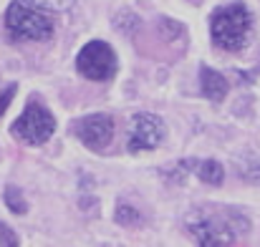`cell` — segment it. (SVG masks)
I'll return each mask as SVG.
<instances>
[{
	"mask_svg": "<svg viewBox=\"0 0 260 247\" xmlns=\"http://www.w3.org/2000/svg\"><path fill=\"white\" fill-rule=\"evenodd\" d=\"M184 230L200 245H233L250 232V220L230 204H200L184 217Z\"/></svg>",
	"mask_w": 260,
	"mask_h": 247,
	"instance_id": "1",
	"label": "cell"
},
{
	"mask_svg": "<svg viewBox=\"0 0 260 247\" xmlns=\"http://www.w3.org/2000/svg\"><path fill=\"white\" fill-rule=\"evenodd\" d=\"M250 25H253V15L245 8V3H228L220 5L212 18H210V33L215 46H220L222 51H240L250 36Z\"/></svg>",
	"mask_w": 260,
	"mask_h": 247,
	"instance_id": "2",
	"label": "cell"
},
{
	"mask_svg": "<svg viewBox=\"0 0 260 247\" xmlns=\"http://www.w3.org/2000/svg\"><path fill=\"white\" fill-rule=\"evenodd\" d=\"M5 25L15 41H48L53 36V20L43 10L30 8L20 0H15L8 8Z\"/></svg>",
	"mask_w": 260,
	"mask_h": 247,
	"instance_id": "3",
	"label": "cell"
},
{
	"mask_svg": "<svg viewBox=\"0 0 260 247\" xmlns=\"http://www.w3.org/2000/svg\"><path fill=\"white\" fill-rule=\"evenodd\" d=\"M10 131H13V136L18 142H23L28 147H41V144H46L53 136L56 119H53V114L46 106H41L38 101H30L25 106V111L13 121Z\"/></svg>",
	"mask_w": 260,
	"mask_h": 247,
	"instance_id": "4",
	"label": "cell"
},
{
	"mask_svg": "<svg viewBox=\"0 0 260 247\" xmlns=\"http://www.w3.org/2000/svg\"><path fill=\"white\" fill-rule=\"evenodd\" d=\"M76 71L88 81H111L116 76V53L106 41H88L76 56Z\"/></svg>",
	"mask_w": 260,
	"mask_h": 247,
	"instance_id": "5",
	"label": "cell"
},
{
	"mask_svg": "<svg viewBox=\"0 0 260 247\" xmlns=\"http://www.w3.org/2000/svg\"><path fill=\"white\" fill-rule=\"evenodd\" d=\"M165 121L154 114H137L132 116L129 124V139H126V149L132 154L139 152H152L165 142Z\"/></svg>",
	"mask_w": 260,
	"mask_h": 247,
	"instance_id": "6",
	"label": "cell"
},
{
	"mask_svg": "<svg viewBox=\"0 0 260 247\" xmlns=\"http://www.w3.org/2000/svg\"><path fill=\"white\" fill-rule=\"evenodd\" d=\"M74 134L88 149H104L114 139V119L109 114H91L74 124Z\"/></svg>",
	"mask_w": 260,
	"mask_h": 247,
	"instance_id": "7",
	"label": "cell"
},
{
	"mask_svg": "<svg viewBox=\"0 0 260 247\" xmlns=\"http://www.w3.org/2000/svg\"><path fill=\"white\" fill-rule=\"evenodd\" d=\"M200 81H202V93H205L210 101L220 103V101L228 96V81H225V76H220L217 71L202 66V71H200Z\"/></svg>",
	"mask_w": 260,
	"mask_h": 247,
	"instance_id": "8",
	"label": "cell"
},
{
	"mask_svg": "<svg viewBox=\"0 0 260 247\" xmlns=\"http://www.w3.org/2000/svg\"><path fill=\"white\" fill-rule=\"evenodd\" d=\"M189 166H192V171L205 182V184H222V179H225V166L220 164V162H215V159H202V162H197V159H189Z\"/></svg>",
	"mask_w": 260,
	"mask_h": 247,
	"instance_id": "9",
	"label": "cell"
},
{
	"mask_svg": "<svg viewBox=\"0 0 260 247\" xmlns=\"http://www.w3.org/2000/svg\"><path fill=\"white\" fill-rule=\"evenodd\" d=\"M235 166L245 182L260 184V157H240V159H235Z\"/></svg>",
	"mask_w": 260,
	"mask_h": 247,
	"instance_id": "10",
	"label": "cell"
},
{
	"mask_svg": "<svg viewBox=\"0 0 260 247\" xmlns=\"http://www.w3.org/2000/svg\"><path fill=\"white\" fill-rule=\"evenodd\" d=\"M5 204L13 215H25L28 212V202L23 199V192L18 187H8L5 189Z\"/></svg>",
	"mask_w": 260,
	"mask_h": 247,
	"instance_id": "11",
	"label": "cell"
},
{
	"mask_svg": "<svg viewBox=\"0 0 260 247\" xmlns=\"http://www.w3.org/2000/svg\"><path fill=\"white\" fill-rule=\"evenodd\" d=\"M30 8H38V10H69L76 5V0H20Z\"/></svg>",
	"mask_w": 260,
	"mask_h": 247,
	"instance_id": "12",
	"label": "cell"
},
{
	"mask_svg": "<svg viewBox=\"0 0 260 247\" xmlns=\"http://www.w3.org/2000/svg\"><path fill=\"white\" fill-rule=\"evenodd\" d=\"M114 220H116L121 227H132V225H137L142 217H139V212H137L134 207H129V204H119L116 212H114Z\"/></svg>",
	"mask_w": 260,
	"mask_h": 247,
	"instance_id": "13",
	"label": "cell"
},
{
	"mask_svg": "<svg viewBox=\"0 0 260 247\" xmlns=\"http://www.w3.org/2000/svg\"><path fill=\"white\" fill-rule=\"evenodd\" d=\"M13 96H15V86L10 83V86H8V88H5V91L0 93V116H3V114H5V109L10 106V101H13Z\"/></svg>",
	"mask_w": 260,
	"mask_h": 247,
	"instance_id": "14",
	"label": "cell"
},
{
	"mask_svg": "<svg viewBox=\"0 0 260 247\" xmlns=\"http://www.w3.org/2000/svg\"><path fill=\"white\" fill-rule=\"evenodd\" d=\"M0 245H8V247H15L18 245V237L5 227V225H0Z\"/></svg>",
	"mask_w": 260,
	"mask_h": 247,
	"instance_id": "15",
	"label": "cell"
}]
</instances>
